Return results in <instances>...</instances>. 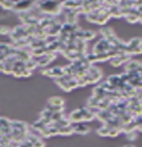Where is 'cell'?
Instances as JSON below:
<instances>
[{
	"mask_svg": "<svg viewBox=\"0 0 142 147\" xmlns=\"http://www.w3.org/2000/svg\"><path fill=\"white\" fill-rule=\"evenodd\" d=\"M36 7L40 11V13L45 16L56 17L62 12L63 7L61 2H55V1H41L36 2Z\"/></svg>",
	"mask_w": 142,
	"mask_h": 147,
	"instance_id": "1",
	"label": "cell"
},
{
	"mask_svg": "<svg viewBox=\"0 0 142 147\" xmlns=\"http://www.w3.org/2000/svg\"><path fill=\"white\" fill-rule=\"evenodd\" d=\"M41 73L43 75H46V76L50 77H55V78H60L64 75V70H63V67H53V68H45V69H42L41 70Z\"/></svg>",
	"mask_w": 142,
	"mask_h": 147,
	"instance_id": "2",
	"label": "cell"
},
{
	"mask_svg": "<svg viewBox=\"0 0 142 147\" xmlns=\"http://www.w3.org/2000/svg\"><path fill=\"white\" fill-rule=\"evenodd\" d=\"M36 2H27V1H19V2H15L14 5V11L21 13H27L30 12L34 7H35Z\"/></svg>",
	"mask_w": 142,
	"mask_h": 147,
	"instance_id": "3",
	"label": "cell"
},
{
	"mask_svg": "<svg viewBox=\"0 0 142 147\" xmlns=\"http://www.w3.org/2000/svg\"><path fill=\"white\" fill-rule=\"evenodd\" d=\"M131 59H132V56H129V55H127L125 53H121L118 56L114 57V58H112V59L109 60V64L112 65L113 67H120L123 64L129 63Z\"/></svg>",
	"mask_w": 142,
	"mask_h": 147,
	"instance_id": "4",
	"label": "cell"
},
{
	"mask_svg": "<svg viewBox=\"0 0 142 147\" xmlns=\"http://www.w3.org/2000/svg\"><path fill=\"white\" fill-rule=\"evenodd\" d=\"M55 57H56V53H46L42 57L36 58L37 65H38V67H46L55 59Z\"/></svg>",
	"mask_w": 142,
	"mask_h": 147,
	"instance_id": "5",
	"label": "cell"
},
{
	"mask_svg": "<svg viewBox=\"0 0 142 147\" xmlns=\"http://www.w3.org/2000/svg\"><path fill=\"white\" fill-rule=\"evenodd\" d=\"M69 120L71 123H74V124H78V123L83 122V114H82L81 108L72 111L69 115Z\"/></svg>",
	"mask_w": 142,
	"mask_h": 147,
	"instance_id": "6",
	"label": "cell"
},
{
	"mask_svg": "<svg viewBox=\"0 0 142 147\" xmlns=\"http://www.w3.org/2000/svg\"><path fill=\"white\" fill-rule=\"evenodd\" d=\"M74 128V132H76V134H87L91 131L89 127L85 124H82V123H78V124H74L72 125Z\"/></svg>",
	"mask_w": 142,
	"mask_h": 147,
	"instance_id": "7",
	"label": "cell"
},
{
	"mask_svg": "<svg viewBox=\"0 0 142 147\" xmlns=\"http://www.w3.org/2000/svg\"><path fill=\"white\" fill-rule=\"evenodd\" d=\"M138 47H142V38H140V37H134V38H132V39L127 42V50H126L125 54L127 53L129 50H133V49L138 48Z\"/></svg>",
	"mask_w": 142,
	"mask_h": 147,
	"instance_id": "8",
	"label": "cell"
},
{
	"mask_svg": "<svg viewBox=\"0 0 142 147\" xmlns=\"http://www.w3.org/2000/svg\"><path fill=\"white\" fill-rule=\"evenodd\" d=\"M141 65L140 61L138 60H135V59H131L129 63H126L125 66H124V70H125L126 73H129V72H134L138 69V67Z\"/></svg>",
	"mask_w": 142,
	"mask_h": 147,
	"instance_id": "9",
	"label": "cell"
},
{
	"mask_svg": "<svg viewBox=\"0 0 142 147\" xmlns=\"http://www.w3.org/2000/svg\"><path fill=\"white\" fill-rule=\"evenodd\" d=\"M49 106L51 107H64V100L60 96H53L49 98Z\"/></svg>",
	"mask_w": 142,
	"mask_h": 147,
	"instance_id": "10",
	"label": "cell"
},
{
	"mask_svg": "<svg viewBox=\"0 0 142 147\" xmlns=\"http://www.w3.org/2000/svg\"><path fill=\"white\" fill-rule=\"evenodd\" d=\"M137 128H138V126L136 125V123L134 122V121H132L131 123L126 124V125H123V127H122V132H124V134H129V132H133V131H136V130H137Z\"/></svg>",
	"mask_w": 142,
	"mask_h": 147,
	"instance_id": "11",
	"label": "cell"
},
{
	"mask_svg": "<svg viewBox=\"0 0 142 147\" xmlns=\"http://www.w3.org/2000/svg\"><path fill=\"white\" fill-rule=\"evenodd\" d=\"M81 110H82V114H83V121L89 122V121H93L95 119V114L93 113L89 108H81Z\"/></svg>",
	"mask_w": 142,
	"mask_h": 147,
	"instance_id": "12",
	"label": "cell"
},
{
	"mask_svg": "<svg viewBox=\"0 0 142 147\" xmlns=\"http://www.w3.org/2000/svg\"><path fill=\"white\" fill-rule=\"evenodd\" d=\"M111 128H112L111 125L104 124L103 126H101V127L97 130V134H99V136H101V137H109V130H111Z\"/></svg>",
	"mask_w": 142,
	"mask_h": 147,
	"instance_id": "13",
	"label": "cell"
},
{
	"mask_svg": "<svg viewBox=\"0 0 142 147\" xmlns=\"http://www.w3.org/2000/svg\"><path fill=\"white\" fill-rule=\"evenodd\" d=\"M74 134V128L72 125L60 127L58 129V134H61V136H69V134Z\"/></svg>",
	"mask_w": 142,
	"mask_h": 147,
	"instance_id": "14",
	"label": "cell"
},
{
	"mask_svg": "<svg viewBox=\"0 0 142 147\" xmlns=\"http://www.w3.org/2000/svg\"><path fill=\"white\" fill-rule=\"evenodd\" d=\"M109 13L111 17H115V18H121V11L119 7H112L109 9Z\"/></svg>",
	"mask_w": 142,
	"mask_h": 147,
	"instance_id": "15",
	"label": "cell"
},
{
	"mask_svg": "<svg viewBox=\"0 0 142 147\" xmlns=\"http://www.w3.org/2000/svg\"><path fill=\"white\" fill-rule=\"evenodd\" d=\"M125 20L129 24H136V22H138L139 20H140V15L136 11L135 13H133L131 15H129L127 17H125Z\"/></svg>",
	"mask_w": 142,
	"mask_h": 147,
	"instance_id": "16",
	"label": "cell"
},
{
	"mask_svg": "<svg viewBox=\"0 0 142 147\" xmlns=\"http://www.w3.org/2000/svg\"><path fill=\"white\" fill-rule=\"evenodd\" d=\"M99 17H98V20H97V24H105L109 19L111 18L109 16V13H105V14H98Z\"/></svg>",
	"mask_w": 142,
	"mask_h": 147,
	"instance_id": "17",
	"label": "cell"
},
{
	"mask_svg": "<svg viewBox=\"0 0 142 147\" xmlns=\"http://www.w3.org/2000/svg\"><path fill=\"white\" fill-rule=\"evenodd\" d=\"M37 67H38V65H37L36 59H34V57H32L30 60H27V63H25V68L29 71H31V72H32V70L36 69Z\"/></svg>",
	"mask_w": 142,
	"mask_h": 147,
	"instance_id": "18",
	"label": "cell"
},
{
	"mask_svg": "<svg viewBox=\"0 0 142 147\" xmlns=\"http://www.w3.org/2000/svg\"><path fill=\"white\" fill-rule=\"evenodd\" d=\"M98 17H99V15H98L97 12H92L91 14L86 15V20H87L89 22H92V24H97Z\"/></svg>",
	"mask_w": 142,
	"mask_h": 147,
	"instance_id": "19",
	"label": "cell"
},
{
	"mask_svg": "<svg viewBox=\"0 0 142 147\" xmlns=\"http://www.w3.org/2000/svg\"><path fill=\"white\" fill-rule=\"evenodd\" d=\"M0 5L3 7V9H5V10H13L15 2H13V1H0Z\"/></svg>",
	"mask_w": 142,
	"mask_h": 147,
	"instance_id": "20",
	"label": "cell"
},
{
	"mask_svg": "<svg viewBox=\"0 0 142 147\" xmlns=\"http://www.w3.org/2000/svg\"><path fill=\"white\" fill-rule=\"evenodd\" d=\"M120 132H122V130H121V129H119V128L112 127V128H111V130H109V137L115 138V137H117Z\"/></svg>",
	"mask_w": 142,
	"mask_h": 147,
	"instance_id": "21",
	"label": "cell"
},
{
	"mask_svg": "<svg viewBox=\"0 0 142 147\" xmlns=\"http://www.w3.org/2000/svg\"><path fill=\"white\" fill-rule=\"evenodd\" d=\"M11 29L9 27H7V26H1L0 27V34H2V35H5V34H9L10 35L11 33Z\"/></svg>",
	"mask_w": 142,
	"mask_h": 147,
	"instance_id": "22",
	"label": "cell"
},
{
	"mask_svg": "<svg viewBox=\"0 0 142 147\" xmlns=\"http://www.w3.org/2000/svg\"><path fill=\"white\" fill-rule=\"evenodd\" d=\"M126 136V139L129 141H134L136 140V138H137V134H136V131H133V132H129V134H125Z\"/></svg>",
	"mask_w": 142,
	"mask_h": 147,
	"instance_id": "23",
	"label": "cell"
},
{
	"mask_svg": "<svg viewBox=\"0 0 142 147\" xmlns=\"http://www.w3.org/2000/svg\"><path fill=\"white\" fill-rule=\"evenodd\" d=\"M44 146H45L44 142H43V141H41L40 139L38 141H36V142L33 144V147H44Z\"/></svg>",
	"mask_w": 142,
	"mask_h": 147,
	"instance_id": "24",
	"label": "cell"
},
{
	"mask_svg": "<svg viewBox=\"0 0 142 147\" xmlns=\"http://www.w3.org/2000/svg\"><path fill=\"white\" fill-rule=\"evenodd\" d=\"M3 71H4V63L2 61V63H0V72L3 73Z\"/></svg>",
	"mask_w": 142,
	"mask_h": 147,
	"instance_id": "25",
	"label": "cell"
},
{
	"mask_svg": "<svg viewBox=\"0 0 142 147\" xmlns=\"http://www.w3.org/2000/svg\"><path fill=\"white\" fill-rule=\"evenodd\" d=\"M124 147H135V146H134L133 144H127V145H125Z\"/></svg>",
	"mask_w": 142,
	"mask_h": 147,
	"instance_id": "26",
	"label": "cell"
},
{
	"mask_svg": "<svg viewBox=\"0 0 142 147\" xmlns=\"http://www.w3.org/2000/svg\"><path fill=\"white\" fill-rule=\"evenodd\" d=\"M137 129H138V130H140L142 132V125H140V126H138V128H137Z\"/></svg>",
	"mask_w": 142,
	"mask_h": 147,
	"instance_id": "27",
	"label": "cell"
},
{
	"mask_svg": "<svg viewBox=\"0 0 142 147\" xmlns=\"http://www.w3.org/2000/svg\"><path fill=\"white\" fill-rule=\"evenodd\" d=\"M139 21H140V22L142 24V16H140V20H139Z\"/></svg>",
	"mask_w": 142,
	"mask_h": 147,
	"instance_id": "28",
	"label": "cell"
}]
</instances>
